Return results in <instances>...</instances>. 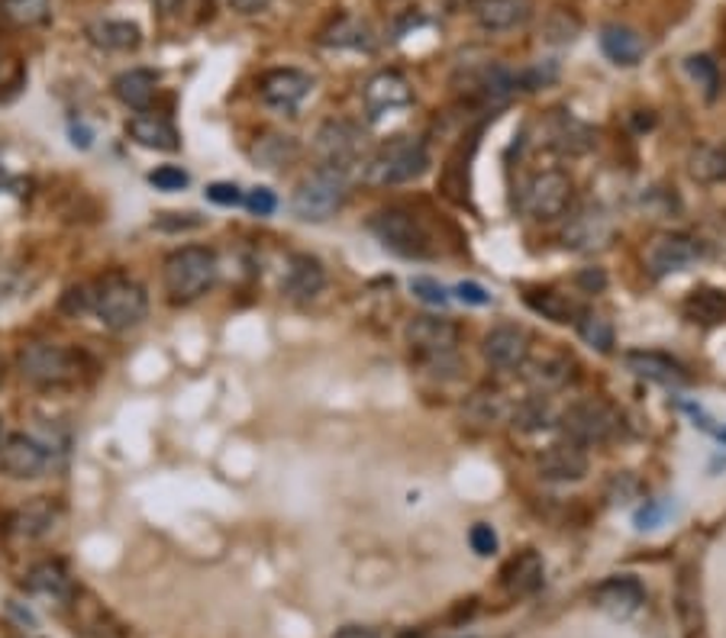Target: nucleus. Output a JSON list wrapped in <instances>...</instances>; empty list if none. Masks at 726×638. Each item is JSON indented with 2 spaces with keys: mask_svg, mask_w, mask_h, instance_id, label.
Segmentation results:
<instances>
[{
  "mask_svg": "<svg viewBox=\"0 0 726 638\" xmlns=\"http://www.w3.org/2000/svg\"><path fill=\"white\" fill-rule=\"evenodd\" d=\"M427 168H430L427 142L417 140V136H394L368 155L362 171L368 184L394 188V184H410V181L424 178Z\"/></svg>",
  "mask_w": 726,
  "mask_h": 638,
  "instance_id": "f257e3e1",
  "label": "nucleus"
},
{
  "mask_svg": "<svg viewBox=\"0 0 726 638\" xmlns=\"http://www.w3.org/2000/svg\"><path fill=\"white\" fill-rule=\"evenodd\" d=\"M219 262L214 249L204 245H185L178 252L168 255L165 262V290L175 303H191L198 297H204L214 284H217Z\"/></svg>",
  "mask_w": 726,
  "mask_h": 638,
  "instance_id": "f03ea898",
  "label": "nucleus"
},
{
  "mask_svg": "<svg viewBox=\"0 0 726 638\" xmlns=\"http://www.w3.org/2000/svg\"><path fill=\"white\" fill-rule=\"evenodd\" d=\"M346 197H349V174L320 165L294 188L290 210L304 222H326L330 216L343 210Z\"/></svg>",
  "mask_w": 726,
  "mask_h": 638,
  "instance_id": "7ed1b4c3",
  "label": "nucleus"
},
{
  "mask_svg": "<svg viewBox=\"0 0 726 638\" xmlns=\"http://www.w3.org/2000/svg\"><path fill=\"white\" fill-rule=\"evenodd\" d=\"M91 310L107 329L123 333L145 320L148 293L143 290V284L130 281V278H107L97 287V293H91Z\"/></svg>",
  "mask_w": 726,
  "mask_h": 638,
  "instance_id": "20e7f679",
  "label": "nucleus"
},
{
  "mask_svg": "<svg viewBox=\"0 0 726 638\" xmlns=\"http://www.w3.org/2000/svg\"><path fill=\"white\" fill-rule=\"evenodd\" d=\"M368 229L371 236L394 255L401 258H430L433 255V239L430 232L424 229V222L414 216V213L401 210V207H388V210H378L368 219Z\"/></svg>",
  "mask_w": 726,
  "mask_h": 638,
  "instance_id": "39448f33",
  "label": "nucleus"
},
{
  "mask_svg": "<svg viewBox=\"0 0 726 638\" xmlns=\"http://www.w3.org/2000/svg\"><path fill=\"white\" fill-rule=\"evenodd\" d=\"M313 148L320 155V165L346 171V174H353L356 168H365V161H368L365 133L349 120H326L313 136Z\"/></svg>",
  "mask_w": 726,
  "mask_h": 638,
  "instance_id": "423d86ee",
  "label": "nucleus"
},
{
  "mask_svg": "<svg viewBox=\"0 0 726 638\" xmlns=\"http://www.w3.org/2000/svg\"><path fill=\"white\" fill-rule=\"evenodd\" d=\"M16 368H20L23 381H29L36 387H62V384H72L81 374V354L62 349V346L36 342L16 354Z\"/></svg>",
  "mask_w": 726,
  "mask_h": 638,
  "instance_id": "0eeeda50",
  "label": "nucleus"
},
{
  "mask_svg": "<svg viewBox=\"0 0 726 638\" xmlns=\"http://www.w3.org/2000/svg\"><path fill=\"white\" fill-rule=\"evenodd\" d=\"M559 425H562V432H566L569 442L587 448V445L607 442V438L617 432L620 417H617V410H614L610 404H604V400H579V404H572V407L562 413Z\"/></svg>",
  "mask_w": 726,
  "mask_h": 638,
  "instance_id": "6e6552de",
  "label": "nucleus"
},
{
  "mask_svg": "<svg viewBox=\"0 0 726 638\" xmlns=\"http://www.w3.org/2000/svg\"><path fill=\"white\" fill-rule=\"evenodd\" d=\"M569 204H572V181L559 168L533 174L523 188V197H520L523 210L529 213L533 219H546V222L566 216Z\"/></svg>",
  "mask_w": 726,
  "mask_h": 638,
  "instance_id": "1a4fd4ad",
  "label": "nucleus"
},
{
  "mask_svg": "<svg viewBox=\"0 0 726 638\" xmlns=\"http://www.w3.org/2000/svg\"><path fill=\"white\" fill-rule=\"evenodd\" d=\"M52 465V448L33 435H10L3 445H0V471L13 481H33V478H43Z\"/></svg>",
  "mask_w": 726,
  "mask_h": 638,
  "instance_id": "9d476101",
  "label": "nucleus"
},
{
  "mask_svg": "<svg viewBox=\"0 0 726 638\" xmlns=\"http://www.w3.org/2000/svg\"><path fill=\"white\" fill-rule=\"evenodd\" d=\"M407 342L427 364H442L455 358L459 349V326L439 316H414L407 323Z\"/></svg>",
  "mask_w": 726,
  "mask_h": 638,
  "instance_id": "9b49d317",
  "label": "nucleus"
},
{
  "mask_svg": "<svg viewBox=\"0 0 726 638\" xmlns=\"http://www.w3.org/2000/svg\"><path fill=\"white\" fill-rule=\"evenodd\" d=\"M614 239V219L610 213L597 204H587L569 216L566 229H562V242L566 249L579 252V255H591V252H600L607 249Z\"/></svg>",
  "mask_w": 726,
  "mask_h": 638,
  "instance_id": "f8f14e48",
  "label": "nucleus"
},
{
  "mask_svg": "<svg viewBox=\"0 0 726 638\" xmlns=\"http://www.w3.org/2000/svg\"><path fill=\"white\" fill-rule=\"evenodd\" d=\"M362 100L365 110H368V120L378 123L384 117H394L397 110H407L414 104V87L397 71H378L374 77H368Z\"/></svg>",
  "mask_w": 726,
  "mask_h": 638,
  "instance_id": "ddd939ff",
  "label": "nucleus"
},
{
  "mask_svg": "<svg viewBox=\"0 0 726 638\" xmlns=\"http://www.w3.org/2000/svg\"><path fill=\"white\" fill-rule=\"evenodd\" d=\"M701 255H704V249L698 239H691L685 232H668V236H658L650 245L646 265H650L653 278H668V275L688 272Z\"/></svg>",
  "mask_w": 726,
  "mask_h": 638,
  "instance_id": "4468645a",
  "label": "nucleus"
},
{
  "mask_svg": "<svg viewBox=\"0 0 726 638\" xmlns=\"http://www.w3.org/2000/svg\"><path fill=\"white\" fill-rule=\"evenodd\" d=\"M594 606L604 610L607 616L614 619H630L633 613H640V606L646 603V590L636 577L630 574H617V577H607L604 583L594 587L591 593Z\"/></svg>",
  "mask_w": 726,
  "mask_h": 638,
  "instance_id": "2eb2a0df",
  "label": "nucleus"
},
{
  "mask_svg": "<svg viewBox=\"0 0 726 638\" xmlns=\"http://www.w3.org/2000/svg\"><path fill=\"white\" fill-rule=\"evenodd\" d=\"M310 91H313V77L297 69L269 71V74L262 77V84H259L262 100H265L272 110H282V113H294V110L307 100Z\"/></svg>",
  "mask_w": 726,
  "mask_h": 638,
  "instance_id": "dca6fc26",
  "label": "nucleus"
},
{
  "mask_svg": "<svg viewBox=\"0 0 726 638\" xmlns=\"http://www.w3.org/2000/svg\"><path fill=\"white\" fill-rule=\"evenodd\" d=\"M529 333L523 326H513V323H501L495 326L485 342H481V352L488 358L491 368L498 371H520L526 354H529Z\"/></svg>",
  "mask_w": 726,
  "mask_h": 638,
  "instance_id": "f3484780",
  "label": "nucleus"
},
{
  "mask_svg": "<svg viewBox=\"0 0 726 638\" xmlns=\"http://www.w3.org/2000/svg\"><path fill=\"white\" fill-rule=\"evenodd\" d=\"M536 471L549 484H575L587 474V452H584V445H575L569 438L556 442L539 455Z\"/></svg>",
  "mask_w": 726,
  "mask_h": 638,
  "instance_id": "a211bd4d",
  "label": "nucleus"
},
{
  "mask_svg": "<svg viewBox=\"0 0 726 638\" xmlns=\"http://www.w3.org/2000/svg\"><path fill=\"white\" fill-rule=\"evenodd\" d=\"M623 364L630 374L643 377V381H653L662 384L668 390H678V387H688L691 384V374L685 371V364H678L675 358L662 352H646V349H636V352L623 354Z\"/></svg>",
  "mask_w": 726,
  "mask_h": 638,
  "instance_id": "6ab92c4d",
  "label": "nucleus"
},
{
  "mask_svg": "<svg viewBox=\"0 0 726 638\" xmlns=\"http://www.w3.org/2000/svg\"><path fill=\"white\" fill-rule=\"evenodd\" d=\"M520 371L536 390L549 394V390H562L572 381V358L559 352V349H543L539 354H533V349H529Z\"/></svg>",
  "mask_w": 726,
  "mask_h": 638,
  "instance_id": "aec40b11",
  "label": "nucleus"
},
{
  "mask_svg": "<svg viewBox=\"0 0 726 638\" xmlns=\"http://www.w3.org/2000/svg\"><path fill=\"white\" fill-rule=\"evenodd\" d=\"M600 49L604 56L620 65V69H633L646 59V39L633 29V26H623V23H607L600 29Z\"/></svg>",
  "mask_w": 726,
  "mask_h": 638,
  "instance_id": "412c9836",
  "label": "nucleus"
},
{
  "mask_svg": "<svg viewBox=\"0 0 726 638\" xmlns=\"http://www.w3.org/2000/svg\"><path fill=\"white\" fill-rule=\"evenodd\" d=\"M26 590L33 597H43V600H52L59 606H69L74 600V580L72 574L59 562H43L26 574Z\"/></svg>",
  "mask_w": 726,
  "mask_h": 638,
  "instance_id": "4be33fe9",
  "label": "nucleus"
},
{
  "mask_svg": "<svg viewBox=\"0 0 726 638\" xmlns=\"http://www.w3.org/2000/svg\"><path fill=\"white\" fill-rule=\"evenodd\" d=\"M533 16L529 0H478L475 3V20L488 33H504L513 26H523Z\"/></svg>",
  "mask_w": 726,
  "mask_h": 638,
  "instance_id": "5701e85b",
  "label": "nucleus"
},
{
  "mask_svg": "<svg viewBox=\"0 0 726 638\" xmlns=\"http://www.w3.org/2000/svg\"><path fill=\"white\" fill-rule=\"evenodd\" d=\"M546 133H549V145L559 148L562 155H584V152H591L594 142H597L594 140V130H591L587 123H581L579 117L566 113V110H559V113L549 120Z\"/></svg>",
  "mask_w": 726,
  "mask_h": 638,
  "instance_id": "b1692460",
  "label": "nucleus"
},
{
  "mask_svg": "<svg viewBox=\"0 0 726 638\" xmlns=\"http://www.w3.org/2000/svg\"><path fill=\"white\" fill-rule=\"evenodd\" d=\"M127 133H130V140L136 142V145L155 148V152H175V148L181 145V136H178V130L171 127V120H165V117H158V113H148V110L136 113V117L130 120Z\"/></svg>",
  "mask_w": 726,
  "mask_h": 638,
  "instance_id": "393cba45",
  "label": "nucleus"
},
{
  "mask_svg": "<svg viewBox=\"0 0 726 638\" xmlns=\"http://www.w3.org/2000/svg\"><path fill=\"white\" fill-rule=\"evenodd\" d=\"M326 287V272L317 258L310 255H294L285 272V293L290 300H313Z\"/></svg>",
  "mask_w": 726,
  "mask_h": 638,
  "instance_id": "a878e982",
  "label": "nucleus"
},
{
  "mask_svg": "<svg viewBox=\"0 0 726 638\" xmlns=\"http://www.w3.org/2000/svg\"><path fill=\"white\" fill-rule=\"evenodd\" d=\"M155 91H158V74L148 69H130L123 74H117L114 81V94L123 107L145 113L148 104L155 100Z\"/></svg>",
  "mask_w": 726,
  "mask_h": 638,
  "instance_id": "bb28decb",
  "label": "nucleus"
},
{
  "mask_svg": "<svg viewBox=\"0 0 726 638\" xmlns=\"http://www.w3.org/2000/svg\"><path fill=\"white\" fill-rule=\"evenodd\" d=\"M87 36L97 49H107V52H130L143 43L140 26L130 20H100L87 29Z\"/></svg>",
  "mask_w": 726,
  "mask_h": 638,
  "instance_id": "cd10ccee",
  "label": "nucleus"
},
{
  "mask_svg": "<svg viewBox=\"0 0 726 638\" xmlns=\"http://www.w3.org/2000/svg\"><path fill=\"white\" fill-rule=\"evenodd\" d=\"M543 558L536 552H523L516 558H510V565L504 567V587L516 597H529L543 587Z\"/></svg>",
  "mask_w": 726,
  "mask_h": 638,
  "instance_id": "c85d7f7f",
  "label": "nucleus"
},
{
  "mask_svg": "<svg viewBox=\"0 0 726 638\" xmlns=\"http://www.w3.org/2000/svg\"><path fill=\"white\" fill-rule=\"evenodd\" d=\"M685 316L691 323H701V326H717L726 320V290L717 287H698L688 293L685 300Z\"/></svg>",
  "mask_w": 726,
  "mask_h": 638,
  "instance_id": "c756f323",
  "label": "nucleus"
},
{
  "mask_svg": "<svg viewBox=\"0 0 726 638\" xmlns=\"http://www.w3.org/2000/svg\"><path fill=\"white\" fill-rule=\"evenodd\" d=\"M323 46L371 52V49H374V36H371V26L362 23V20H356V16H340V20L323 33Z\"/></svg>",
  "mask_w": 726,
  "mask_h": 638,
  "instance_id": "7c9ffc66",
  "label": "nucleus"
},
{
  "mask_svg": "<svg viewBox=\"0 0 726 638\" xmlns=\"http://www.w3.org/2000/svg\"><path fill=\"white\" fill-rule=\"evenodd\" d=\"M472 91H475L485 104L498 107V104L510 100V94L516 91V74H513L508 65H485V69L475 74Z\"/></svg>",
  "mask_w": 726,
  "mask_h": 638,
  "instance_id": "2f4dec72",
  "label": "nucleus"
},
{
  "mask_svg": "<svg viewBox=\"0 0 726 638\" xmlns=\"http://www.w3.org/2000/svg\"><path fill=\"white\" fill-rule=\"evenodd\" d=\"M297 155H300V145H297V140L282 136V133H265V136H259L255 145H252V158H255L262 168H269V171L285 168V165H290Z\"/></svg>",
  "mask_w": 726,
  "mask_h": 638,
  "instance_id": "473e14b6",
  "label": "nucleus"
},
{
  "mask_svg": "<svg viewBox=\"0 0 726 638\" xmlns=\"http://www.w3.org/2000/svg\"><path fill=\"white\" fill-rule=\"evenodd\" d=\"M688 171L698 184L726 181V148L724 145H698L688 158Z\"/></svg>",
  "mask_w": 726,
  "mask_h": 638,
  "instance_id": "72a5a7b5",
  "label": "nucleus"
},
{
  "mask_svg": "<svg viewBox=\"0 0 726 638\" xmlns=\"http://www.w3.org/2000/svg\"><path fill=\"white\" fill-rule=\"evenodd\" d=\"M510 423L520 432H543V429L552 425V407L543 394L523 397L520 404L510 407Z\"/></svg>",
  "mask_w": 726,
  "mask_h": 638,
  "instance_id": "f704fd0d",
  "label": "nucleus"
},
{
  "mask_svg": "<svg viewBox=\"0 0 726 638\" xmlns=\"http://www.w3.org/2000/svg\"><path fill=\"white\" fill-rule=\"evenodd\" d=\"M575 329L584 339V346H591L594 352L607 354L614 352V326L604 313H594V310H581L575 316Z\"/></svg>",
  "mask_w": 726,
  "mask_h": 638,
  "instance_id": "c9c22d12",
  "label": "nucleus"
},
{
  "mask_svg": "<svg viewBox=\"0 0 726 638\" xmlns=\"http://www.w3.org/2000/svg\"><path fill=\"white\" fill-rule=\"evenodd\" d=\"M526 303L552 323H575V316L581 313V306H575L566 293H556V290H529Z\"/></svg>",
  "mask_w": 726,
  "mask_h": 638,
  "instance_id": "e433bc0d",
  "label": "nucleus"
},
{
  "mask_svg": "<svg viewBox=\"0 0 726 638\" xmlns=\"http://www.w3.org/2000/svg\"><path fill=\"white\" fill-rule=\"evenodd\" d=\"M685 69L698 81V87H704L707 100H717V94H721V69H717V62L711 56H688Z\"/></svg>",
  "mask_w": 726,
  "mask_h": 638,
  "instance_id": "4c0bfd02",
  "label": "nucleus"
},
{
  "mask_svg": "<svg viewBox=\"0 0 726 638\" xmlns=\"http://www.w3.org/2000/svg\"><path fill=\"white\" fill-rule=\"evenodd\" d=\"M468 413H472L478 423H498V420L508 417L510 410L501 390H478V394L472 397V404H468Z\"/></svg>",
  "mask_w": 726,
  "mask_h": 638,
  "instance_id": "58836bf2",
  "label": "nucleus"
},
{
  "mask_svg": "<svg viewBox=\"0 0 726 638\" xmlns=\"http://www.w3.org/2000/svg\"><path fill=\"white\" fill-rule=\"evenodd\" d=\"M0 13L20 26H36L49 16V0H0Z\"/></svg>",
  "mask_w": 726,
  "mask_h": 638,
  "instance_id": "ea45409f",
  "label": "nucleus"
},
{
  "mask_svg": "<svg viewBox=\"0 0 726 638\" xmlns=\"http://www.w3.org/2000/svg\"><path fill=\"white\" fill-rule=\"evenodd\" d=\"M148 184H152L155 191L175 194V191H185V188L191 184V178H188V171L178 168V165H162V168H155V171L148 174Z\"/></svg>",
  "mask_w": 726,
  "mask_h": 638,
  "instance_id": "a19ab883",
  "label": "nucleus"
},
{
  "mask_svg": "<svg viewBox=\"0 0 726 638\" xmlns=\"http://www.w3.org/2000/svg\"><path fill=\"white\" fill-rule=\"evenodd\" d=\"M16 526H20V532H26V535H39V532H46L49 526H52V513H49V506H29V509H23L20 516H16Z\"/></svg>",
  "mask_w": 726,
  "mask_h": 638,
  "instance_id": "79ce46f5",
  "label": "nucleus"
},
{
  "mask_svg": "<svg viewBox=\"0 0 726 638\" xmlns=\"http://www.w3.org/2000/svg\"><path fill=\"white\" fill-rule=\"evenodd\" d=\"M410 293H414L417 300H424L427 306H445V303H449L445 287L433 281V278H410Z\"/></svg>",
  "mask_w": 726,
  "mask_h": 638,
  "instance_id": "37998d69",
  "label": "nucleus"
},
{
  "mask_svg": "<svg viewBox=\"0 0 726 638\" xmlns=\"http://www.w3.org/2000/svg\"><path fill=\"white\" fill-rule=\"evenodd\" d=\"M468 542H472V549H475V555H481V558H488V555H495L498 552V532L488 526V522H478V526H472V532H468Z\"/></svg>",
  "mask_w": 726,
  "mask_h": 638,
  "instance_id": "c03bdc74",
  "label": "nucleus"
},
{
  "mask_svg": "<svg viewBox=\"0 0 726 638\" xmlns=\"http://www.w3.org/2000/svg\"><path fill=\"white\" fill-rule=\"evenodd\" d=\"M242 204H246V210L252 213V216H272V213L278 210V197H275V191H269V188L249 191Z\"/></svg>",
  "mask_w": 726,
  "mask_h": 638,
  "instance_id": "a18cd8bd",
  "label": "nucleus"
},
{
  "mask_svg": "<svg viewBox=\"0 0 726 638\" xmlns=\"http://www.w3.org/2000/svg\"><path fill=\"white\" fill-rule=\"evenodd\" d=\"M546 33H549V43H572L579 36V20L569 16V13H556L549 20Z\"/></svg>",
  "mask_w": 726,
  "mask_h": 638,
  "instance_id": "49530a36",
  "label": "nucleus"
},
{
  "mask_svg": "<svg viewBox=\"0 0 726 638\" xmlns=\"http://www.w3.org/2000/svg\"><path fill=\"white\" fill-rule=\"evenodd\" d=\"M207 201H211V204H217V207H239L246 197H242V191H239L236 184H229V181H217V184H211V188H207Z\"/></svg>",
  "mask_w": 726,
  "mask_h": 638,
  "instance_id": "de8ad7c7",
  "label": "nucleus"
},
{
  "mask_svg": "<svg viewBox=\"0 0 726 638\" xmlns=\"http://www.w3.org/2000/svg\"><path fill=\"white\" fill-rule=\"evenodd\" d=\"M462 303H472V306H485V303H491V293L481 287V284L475 281H462L455 284V290H452Z\"/></svg>",
  "mask_w": 726,
  "mask_h": 638,
  "instance_id": "09e8293b",
  "label": "nucleus"
},
{
  "mask_svg": "<svg viewBox=\"0 0 726 638\" xmlns=\"http://www.w3.org/2000/svg\"><path fill=\"white\" fill-rule=\"evenodd\" d=\"M668 513V503H658V499H650L640 513H636V526L640 529H655Z\"/></svg>",
  "mask_w": 726,
  "mask_h": 638,
  "instance_id": "8fccbe9b",
  "label": "nucleus"
},
{
  "mask_svg": "<svg viewBox=\"0 0 726 638\" xmlns=\"http://www.w3.org/2000/svg\"><path fill=\"white\" fill-rule=\"evenodd\" d=\"M579 284L587 290V293H594V290H604V284H607V278H604V272H597V268H587V272H581L579 275Z\"/></svg>",
  "mask_w": 726,
  "mask_h": 638,
  "instance_id": "3c124183",
  "label": "nucleus"
},
{
  "mask_svg": "<svg viewBox=\"0 0 726 638\" xmlns=\"http://www.w3.org/2000/svg\"><path fill=\"white\" fill-rule=\"evenodd\" d=\"M229 7L242 16H252V13H262L269 7V0H229Z\"/></svg>",
  "mask_w": 726,
  "mask_h": 638,
  "instance_id": "603ef678",
  "label": "nucleus"
},
{
  "mask_svg": "<svg viewBox=\"0 0 726 638\" xmlns=\"http://www.w3.org/2000/svg\"><path fill=\"white\" fill-rule=\"evenodd\" d=\"M333 638H378L374 629H365V626H343Z\"/></svg>",
  "mask_w": 726,
  "mask_h": 638,
  "instance_id": "864d4df0",
  "label": "nucleus"
},
{
  "mask_svg": "<svg viewBox=\"0 0 726 638\" xmlns=\"http://www.w3.org/2000/svg\"><path fill=\"white\" fill-rule=\"evenodd\" d=\"M152 3L158 7V13L171 16V13H178V10H181V3H185V0H152Z\"/></svg>",
  "mask_w": 726,
  "mask_h": 638,
  "instance_id": "5fc2aeb1",
  "label": "nucleus"
}]
</instances>
